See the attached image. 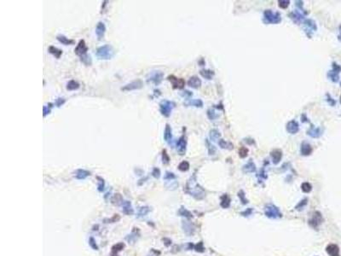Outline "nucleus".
I'll return each mask as SVG.
<instances>
[{
	"label": "nucleus",
	"instance_id": "nucleus-1",
	"mask_svg": "<svg viewBox=\"0 0 341 256\" xmlns=\"http://www.w3.org/2000/svg\"><path fill=\"white\" fill-rule=\"evenodd\" d=\"M185 190L197 200H201L205 197V191L201 187L197 185L195 176L189 180Z\"/></svg>",
	"mask_w": 341,
	"mask_h": 256
},
{
	"label": "nucleus",
	"instance_id": "nucleus-2",
	"mask_svg": "<svg viewBox=\"0 0 341 256\" xmlns=\"http://www.w3.org/2000/svg\"><path fill=\"white\" fill-rule=\"evenodd\" d=\"M114 55V50L113 47L109 45H105L103 46L99 47L97 50V56L99 59L108 60L111 59Z\"/></svg>",
	"mask_w": 341,
	"mask_h": 256
},
{
	"label": "nucleus",
	"instance_id": "nucleus-3",
	"mask_svg": "<svg viewBox=\"0 0 341 256\" xmlns=\"http://www.w3.org/2000/svg\"><path fill=\"white\" fill-rule=\"evenodd\" d=\"M265 215L270 219H277V218L281 217V213L279 208L272 204L267 205L265 207Z\"/></svg>",
	"mask_w": 341,
	"mask_h": 256
},
{
	"label": "nucleus",
	"instance_id": "nucleus-4",
	"mask_svg": "<svg viewBox=\"0 0 341 256\" xmlns=\"http://www.w3.org/2000/svg\"><path fill=\"white\" fill-rule=\"evenodd\" d=\"M160 112H161V114L166 117H168L170 115L171 109L175 106V104L172 102H170L168 100H164V101H162L160 103Z\"/></svg>",
	"mask_w": 341,
	"mask_h": 256
},
{
	"label": "nucleus",
	"instance_id": "nucleus-5",
	"mask_svg": "<svg viewBox=\"0 0 341 256\" xmlns=\"http://www.w3.org/2000/svg\"><path fill=\"white\" fill-rule=\"evenodd\" d=\"M74 51H75V53H76L78 56H79L80 57H82V56L87 55L86 53H87V51H88V47L86 46L85 42L84 39H82V40H80V41L78 42V45H77V47H76V49H75Z\"/></svg>",
	"mask_w": 341,
	"mask_h": 256
},
{
	"label": "nucleus",
	"instance_id": "nucleus-6",
	"mask_svg": "<svg viewBox=\"0 0 341 256\" xmlns=\"http://www.w3.org/2000/svg\"><path fill=\"white\" fill-rule=\"evenodd\" d=\"M143 82L140 79L135 80L128 85H126L125 86L122 87V91H132V90H137V89H140L143 87Z\"/></svg>",
	"mask_w": 341,
	"mask_h": 256
},
{
	"label": "nucleus",
	"instance_id": "nucleus-7",
	"mask_svg": "<svg viewBox=\"0 0 341 256\" xmlns=\"http://www.w3.org/2000/svg\"><path fill=\"white\" fill-rule=\"evenodd\" d=\"M182 226H183V232H185L186 235H188V236H192V235L195 233V226H194V225H193L190 221L183 220V224H182Z\"/></svg>",
	"mask_w": 341,
	"mask_h": 256
},
{
	"label": "nucleus",
	"instance_id": "nucleus-8",
	"mask_svg": "<svg viewBox=\"0 0 341 256\" xmlns=\"http://www.w3.org/2000/svg\"><path fill=\"white\" fill-rule=\"evenodd\" d=\"M168 79L171 81L173 88H183L185 85V81L183 79H177L175 76L170 75L168 77Z\"/></svg>",
	"mask_w": 341,
	"mask_h": 256
},
{
	"label": "nucleus",
	"instance_id": "nucleus-9",
	"mask_svg": "<svg viewBox=\"0 0 341 256\" xmlns=\"http://www.w3.org/2000/svg\"><path fill=\"white\" fill-rule=\"evenodd\" d=\"M321 222H322V217H321V214L319 212H316V213H314L312 219L309 221L310 225H311V226L315 227V228L317 227Z\"/></svg>",
	"mask_w": 341,
	"mask_h": 256
},
{
	"label": "nucleus",
	"instance_id": "nucleus-10",
	"mask_svg": "<svg viewBox=\"0 0 341 256\" xmlns=\"http://www.w3.org/2000/svg\"><path fill=\"white\" fill-rule=\"evenodd\" d=\"M105 32H106V26H105L104 23L101 22H98L97 25V27H96V34H97L99 40L103 39Z\"/></svg>",
	"mask_w": 341,
	"mask_h": 256
},
{
	"label": "nucleus",
	"instance_id": "nucleus-11",
	"mask_svg": "<svg viewBox=\"0 0 341 256\" xmlns=\"http://www.w3.org/2000/svg\"><path fill=\"white\" fill-rule=\"evenodd\" d=\"M122 208H123V213L126 215H131L134 213V209L131 206V203L129 201H124L122 202Z\"/></svg>",
	"mask_w": 341,
	"mask_h": 256
},
{
	"label": "nucleus",
	"instance_id": "nucleus-12",
	"mask_svg": "<svg viewBox=\"0 0 341 256\" xmlns=\"http://www.w3.org/2000/svg\"><path fill=\"white\" fill-rule=\"evenodd\" d=\"M326 251L330 256H340V249L336 244H329Z\"/></svg>",
	"mask_w": 341,
	"mask_h": 256
},
{
	"label": "nucleus",
	"instance_id": "nucleus-13",
	"mask_svg": "<svg viewBox=\"0 0 341 256\" xmlns=\"http://www.w3.org/2000/svg\"><path fill=\"white\" fill-rule=\"evenodd\" d=\"M177 151L180 155H183L185 153V149H186V141L184 139V137H182L180 139L177 143Z\"/></svg>",
	"mask_w": 341,
	"mask_h": 256
},
{
	"label": "nucleus",
	"instance_id": "nucleus-14",
	"mask_svg": "<svg viewBox=\"0 0 341 256\" xmlns=\"http://www.w3.org/2000/svg\"><path fill=\"white\" fill-rule=\"evenodd\" d=\"M91 175V172H88V171H86V170H84V169H78V170H77L76 171V172H75V178L76 179H86L88 176H90Z\"/></svg>",
	"mask_w": 341,
	"mask_h": 256
},
{
	"label": "nucleus",
	"instance_id": "nucleus-15",
	"mask_svg": "<svg viewBox=\"0 0 341 256\" xmlns=\"http://www.w3.org/2000/svg\"><path fill=\"white\" fill-rule=\"evenodd\" d=\"M161 79H162V73H159V72H156V73H153V74L150 76V79H148L147 80H148V81L154 82L155 85H159V84L160 83Z\"/></svg>",
	"mask_w": 341,
	"mask_h": 256
},
{
	"label": "nucleus",
	"instance_id": "nucleus-16",
	"mask_svg": "<svg viewBox=\"0 0 341 256\" xmlns=\"http://www.w3.org/2000/svg\"><path fill=\"white\" fill-rule=\"evenodd\" d=\"M220 205H221V207H222L223 208H227L229 207V205H230V199H229V197L228 195H223V196L221 197Z\"/></svg>",
	"mask_w": 341,
	"mask_h": 256
},
{
	"label": "nucleus",
	"instance_id": "nucleus-17",
	"mask_svg": "<svg viewBox=\"0 0 341 256\" xmlns=\"http://www.w3.org/2000/svg\"><path fill=\"white\" fill-rule=\"evenodd\" d=\"M137 232H138V230H137V231H133L132 232V233L131 234V235H128L127 236H126V240L128 241V242L130 243H134L137 240V238L139 237V233L137 232Z\"/></svg>",
	"mask_w": 341,
	"mask_h": 256
},
{
	"label": "nucleus",
	"instance_id": "nucleus-18",
	"mask_svg": "<svg viewBox=\"0 0 341 256\" xmlns=\"http://www.w3.org/2000/svg\"><path fill=\"white\" fill-rule=\"evenodd\" d=\"M56 39H58L59 42H61L62 44H63V45H72V44L74 43L73 40H72V39H68L67 37H65L64 35H58V36L56 37Z\"/></svg>",
	"mask_w": 341,
	"mask_h": 256
},
{
	"label": "nucleus",
	"instance_id": "nucleus-19",
	"mask_svg": "<svg viewBox=\"0 0 341 256\" xmlns=\"http://www.w3.org/2000/svg\"><path fill=\"white\" fill-rule=\"evenodd\" d=\"M189 86H192L194 88H197L200 86V80L197 78V77H192L190 78V79L188 82Z\"/></svg>",
	"mask_w": 341,
	"mask_h": 256
},
{
	"label": "nucleus",
	"instance_id": "nucleus-20",
	"mask_svg": "<svg viewBox=\"0 0 341 256\" xmlns=\"http://www.w3.org/2000/svg\"><path fill=\"white\" fill-rule=\"evenodd\" d=\"M49 52L50 54L54 55L56 58H60V56L62 55V50H58L57 48L54 46H49Z\"/></svg>",
	"mask_w": 341,
	"mask_h": 256
},
{
	"label": "nucleus",
	"instance_id": "nucleus-21",
	"mask_svg": "<svg viewBox=\"0 0 341 256\" xmlns=\"http://www.w3.org/2000/svg\"><path fill=\"white\" fill-rule=\"evenodd\" d=\"M78 88H79V84L78 82H76L75 80H71L68 83L67 90H68V91H75V90H78Z\"/></svg>",
	"mask_w": 341,
	"mask_h": 256
},
{
	"label": "nucleus",
	"instance_id": "nucleus-22",
	"mask_svg": "<svg viewBox=\"0 0 341 256\" xmlns=\"http://www.w3.org/2000/svg\"><path fill=\"white\" fill-rule=\"evenodd\" d=\"M298 124L295 121H291L288 125V131L292 132V133H295L298 132Z\"/></svg>",
	"mask_w": 341,
	"mask_h": 256
},
{
	"label": "nucleus",
	"instance_id": "nucleus-23",
	"mask_svg": "<svg viewBox=\"0 0 341 256\" xmlns=\"http://www.w3.org/2000/svg\"><path fill=\"white\" fill-rule=\"evenodd\" d=\"M149 211H150V209H149L148 207H142V208H140V209H139L138 213H137V217L138 218L145 217L147 214L149 213Z\"/></svg>",
	"mask_w": 341,
	"mask_h": 256
},
{
	"label": "nucleus",
	"instance_id": "nucleus-24",
	"mask_svg": "<svg viewBox=\"0 0 341 256\" xmlns=\"http://www.w3.org/2000/svg\"><path fill=\"white\" fill-rule=\"evenodd\" d=\"M178 214L181 215V216L186 217V218H192V213L189 211H188L186 208H181L179 209Z\"/></svg>",
	"mask_w": 341,
	"mask_h": 256
},
{
	"label": "nucleus",
	"instance_id": "nucleus-25",
	"mask_svg": "<svg viewBox=\"0 0 341 256\" xmlns=\"http://www.w3.org/2000/svg\"><path fill=\"white\" fill-rule=\"evenodd\" d=\"M164 138H165V140L166 142H169L171 139V129H170L169 125H166V130H165Z\"/></svg>",
	"mask_w": 341,
	"mask_h": 256
},
{
	"label": "nucleus",
	"instance_id": "nucleus-26",
	"mask_svg": "<svg viewBox=\"0 0 341 256\" xmlns=\"http://www.w3.org/2000/svg\"><path fill=\"white\" fill-rule=\"evenodd\" d=\"M189 168V164L188 162H186V161L181 162L179 164V166H178V169H179L180 171H182V172L188 171Z\"/></svg>",
	"mask_w": 341,
	"mask_h": 256
},
{
	"label": "nucleus",
	"instance_id": "nucleus-27",
	"mask_svg": "<svg viewBox=\"0 0 341 256\" xmlns=\"http://www.w3.org/2000/svg\"><path fill=\"white\" fill-rule=\"evenodd\" d=\"M254 170H255V165L252 162H250L246 166H244V171H245V172H253Z\"/></svg>",
	"mask_w": 341,
	"mask_h": 256
},
{
	"label": "nucleus",
	"instance_id": "nucleus-28",
	"mask_svg": "<svg viewBox=\"0 0 341 256\" xmlns=\"http://www.w3.org/2000/svg\"><path fill=\"white\" fill-rule=\"evenodd\" d=\"M301 189H302V190H303L304 192H305V193H309V192H311V190L312 187H311V184H309V183L305 182V183H304V184L301 185Z\"/></svg>",
	"mask_w": 341,
	"mask_h": 256
},
{
	"label": "nucleus",
	"instance_id": "nucleus-29",
	"mask_svg": "<svg viewBox=\"0 0 341 256\" xmlns=\"http://www.w3.org/2000/svg\"><path fill=\"white\" fill-rule=\"evenodd\" d=\"M194 248H195V251L200 252V253H203V252L205 251V248H204V246H203V242H198L196 245L194 246Z\"/></svg>",
	"mask_w": 341,
	"mask_h": 256
},
{
	"label": "nucleus",
	"instance_id": "nucleus-30",
	"mask_svg": "<svg viewBox=\"0 0 341 256\" xmlns=\"http://www.w3.org/2000/svg\"><path fill=\"white\" fill-rule=\"evenodd\" d=\"M301 152H302V154L303 155H310V153L311 152V146L309 145V144H306V146L304 147H302V149H301Z\"/></svg>",
	"mask_w": 341,
	"mask_h": 256
},
{
	"label": "nucleus",
	"instance_id": "nucleus-31",
	"mask_svg": "<svg viewBox=\"0 0 341 256\" xmlns=\"http://www.w3.org/2000/svg\"><path fill=\"white\" fill-rule=\"evenodd\" d=\"M281 153L280 152V151H275V155H273V158H274V163H278L279 162H280V160H281Z\"/></svg>",
	"mask_w": 341,
	"mask_h": 256
},
{
	"label": "nucleus",
	"instance_id": "nucleus-32",
	"mask_svg": "<svg viewBox=\"0 0 341 256\" xmlns=\"http://www.w3.org/2000/svg\"><path fill=\"white\" fill-rule=\"evenodd\" d=\"M307 204V199H304L303 201H301V202H299L297 206H296V209L297 210H301L303 209V208Z\"/></svg>",
	"mask_w": 341,
	"mask_h": 256
},
{
	"label": "nucleus",
	"instance_id": "nucleus-33",
	"mask_svg": "<svg viewBox=\"0 0 341 256\" xmlns=\"http://www.w3.org/2000/svg\"><path fill=\"white\" fill-rule=\"evenodd\" d=\"M89 244L91 245V247L93 249H95V250H98L97 245V243H96V242H95V240H94V238H93V237H91V238H90Z\"/></svg>",
	"mask_w": 341,
	"mask_h": 256
},
{
	"label": "nucleus",
	"instance_id": "nucleus-34",
	"mask_svg": "<svg viewBox=\"0 0 341 256\" xmlns=\"http://www.w3.org/2000/svg\"><path fill=\"white\" fill-rule=\"evenodd\" d=\"M238 196H239V197H240V199H241V202H242L243 204H246V203L248 202V201H247V200L246 199V197H245V195H244L242 190H241V191L238 193Z\"/></svg>",
	"mask_w": 341,
	"mask_h": 256
},
{
	"label": "nucleus",
	"instance_id": "nucleus-35",
	"mask_svg": "<svg viewBox=\"0 0 341 256\" xmlns=\"http://www.w3.org/2000/svg\"><path fill=\"white\" fill-rule=\"evenodd\" d=\"M97 179H99V184H98V190L99 191H102L103 189H104V185H105V184H104V180L103 179H101V178H99L98 177Z\"/></svg>",
	"mask_w": 341,
	"mask_h": 256
},
{
	"label": "nucleus",
	"instance_id": "nucleus-36",
	"mask_svg": "<svg viewBox=\"0 0 341 256\" xmlns=\"http://www.w3.org/2000/svg\"><path fill=\"white\" fill-rule=\"evenodd\" d=\"M152 175L154 177V178H156V179H159L160 178V169L159 168H154V170H153V172H152Z\"/></svg>",
	"mask_w": 341,
	"mask_h": 256
},
{
	"label": "nucleus",
	"instance_id": "nucleus-37",
	"mask_svg": "<svg viewBox=\"0 0 341 256\" xmlns=\"http://www.w3.org/2000/svg\"><path fill=\"white\" fill-rule=\"evenodd\" d=\"M162 156H163V163H164V164L169 163V162H170V158H169V156H167L166 150H163V155H162Z\"/></svg>",
	"mask_w": 341,
	"mask_h": 256
},
{
	"label": "nucleus",
	"instance_id": "nucleus-38",
	"mask_svg": "<svg viewBox=\"0 0 341 256\" xmlns=\"http://www.w3.org/2000/svg\"><path fill=\"white\" fill-rule=\"evenodd\" d=\"M247 152H248L247 149H246V148L242 147V148L240 149V156H241V157H242V158L246 157V155H247Z\"/></svg>",
	"mask_w": 341,
	"mask_h": 256
},
{
	"label": "nucleus",
	"instance_id": "nucleus-39",
	"mask_svg": "<svg viewBox=\"0 0 341 256\" xmlns=\"http://www.w3.org/2000/svg\"><path fill=\"white\" fill-rule=\"evenodd\" d=\"M164 179H165L166 180H171V179H175V175H174L172 172H166V175H165V177H164Z\"/></svg>",
	"mask_w": 341,
	"mask_h": 256
},
{
	"label": "nucleus",
	"instance_id": "nucleus-40",
	"mask_svg": "<svg viewBox=\"0 0 341 256\" xmlns=\"http://www.w3.org/2000/svg\"><path fill=\"white\" fill-rule=\"evenodd\" d=\"M64 103H65V99H64V98H57V99L55 100V104L57 107H60V106H62Z\"/></svg>",
	"mask_w": 341,
	"mask_h": 256
},
{
	"label": "nucleus",
	"instance_id": "nucleus-41",
	"mask_svg": "<svg viewBox=\"0 0 341 256\" xmlns=\"http://www.w3.org/2000/svg\"><path fill=\"white\" fill-rule=\"evenodd\" d=\"M252 213V208H248V209L246 210L245 212L242 213L241 214H242V215H243V216H248V215H250Z\"/></svg>",
	"mask_w": 341,
	"mask_h": 256
},
{
	"label": "nucleus",
	"instance_id": "nucleus-42",
	"mask_svg": "<svg viewBox=\"0 0 341 256\" xmlns=\"http://www.w3.org/2000/svg\"><path fill=\"white\" fill-rule=\"evenodd\" d=\"M50 113V106L47 109V106H44V116H45L47 114Z\"/></svg>",
	"mask_w": 341,
	"mask_h": 256
},
{
	"label": "nucleus",
	"instance_id": "nucleus-43",
	"mask_svg": "<svg viewBox=\"0 0 341 256\" xmlns=\"http://www.w3.org/2000/svg\"><path fill=\"white\" fill-rule=\"evenodd\" d=\"M147 256H154V255H147Z\"/></svg>",
	"mask_w": 341,
	"mask_h": 256
}]
</instances>
